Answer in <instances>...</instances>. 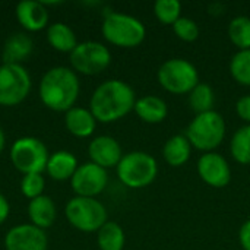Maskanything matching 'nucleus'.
Segmentation results:
<instances>
[{
  "label": "nucleus",
  "mask_w": 250,
  "mask_h": 250,
  "mask_svg": "<svg viewBox=\"0 0 250 250\" xmlns=\"http://www.w3.org/2000/svg\"><path fill=\"white\" fill-rule=\"evenodd\" d=\"M81 92V82L78 73L66 66H56L48 69L38 85V95L41 103L59 113H66L75 107Z\"/></svg>",
  "instance_id": "obj_2"
},
{
  "label": "nucleus",
  "mask_w": 250,
  "mask_h": 250,
  "mask_svg": "<svg viewBox=\"0 0 250 250\" xmlns=\"http://www.w3.org/2000/svg\"><path fill=\"white\" fill-rule=\"evenodd\" d=\"M4 145H6V136H4V132H3V129L0 126V154L4 149Z\"/></svg>",
  "instance_id": "obj_34"
},
{
  "label": "nucleus",
  "mask_w": 250,
  "mask_h": 250,
  "mask_svg": "<svg viewBox=\"0 0 250 250\" xmlns=\"http://www.w3.org/2000/svg\"><path fill=\"white\" fill-rule=\"evenodd\" d=\"M198 174L211 188H226L231 180V168L227 160L217 152H205L198 160Z\"/></svg>",
  "instance_id": "obj_13"
},
{
  "label": "nucleus",
  "mask_w": 250,
  "mask_h": 250,
  "mask_svg": "<svg viewBox=\"0 0 250 250\" xmlns=\"http://www.w3.org/2000/svg\"><path fill=\"white\" fill-rule=\"evenodd\" d=\"M31 76L22 64L0 66V105H19L31 92Z\"/></svg>",
  "instance_id": "obj_10"
},
{
  "label": "nucleus",
  "mask_w": 250,
  "mask_h": 250,
  "mask_svg": "<svg viewBox=\"0 0 250 250\" xmlns=\"http://www.w3.org/2000/svg\"><path fill=\"white\" fill-rule=\"evenodd\" d=\"M28 218L32 226H35L41 230L50 229L57 218V208H56L54 201L47 195H41V196L29 201Z\"/></svg>",
  "instance_id": "obj_18"
},
{
  "label": "nucleus",
  "mask_w": 250,
  "mask_h": 250,
  "mask_svg": "<svg viewBox=\"0 0 250 250\" xmlns=\"http://www.w3.org/2000/svg\"><path fill=\"white\" fill-rule=\"evenodd\" d=\"M227 34L230 41L239 50H250V18L236 16L230 21Z\"/></svg>",
  "instance_id": "obj_26"
},
{
  "label": "nucleus",
  "mask_w": 250,
  "mask_h": 250,
  "mask_svg": "<svg viewBox=\"0 0 250 250\" xmlns=\"http://www.w3.org/2000/svg\"><path fill=\"white\" fill-rule=\"evenodd\" d=\"M64 215L72 227L83 233L98 231L108 221L105 207L95 198L75 196L69 199Z\"/></svg>",
  "instance_id": "obj_6"
},
{
  "label": "nucleus",
  "mask_w": 250,
  "mask_h": 250,
  "mask_svg": "<svg viewBox=\"0 0 250 250\" xmlns=\"http://www.w3.org/2000/svg\"><path fill=\"white\" fill-rule=\"evenodd\" d=\"M239 242L243 250H250V220L242 224L239 230Z\"/></svg>",
  "instance_id": "obj_32"
},
{
  "label": "nucleus",
  "mask_w": 250,
  "mask_h": 250,
  "mask_svg": "<svg viewBox=\"0 0 250 250\" xmlns=\"http://www.w3.org/2000/svg\"><path fill=\"white\" fill-rule=\"evenodd\" d=\"M185 136L193 148L204 152H212L226 138V120L215 110L196 114L189 123Z\"/></svg>",
  "instance_id": "obj_4"
},
{
  "label": "nucleus",
  "mask_w": 250,
  "mask_h": 250,
  "mask_svg": "<svg viewBox=\"0 0 250 250\" xmlns=\"http://www.w3.org/2000/svg\"><path fill=\"white\" fill-rule=\"evenodd\" d=\"M16 19L19 25L26 32L42 31L48 23V10L47 6L35 0H23L16 4L15 9Z\"/></svg>",
  "instance_id": "obj_15"
},
{
  "label": "nucleus",
  "mask_w": 250,
  "mask_h": 250,
  "mask_svg": "<svg viewBox=\"0 0 250 250\" xmlns=\"http://www.w3.org/2000/svg\"><path fill=\"white\" fill-rule=\"evenodd\" d=\"M136 103L133 88L120 79H108L98 85L91 95L89 110L97 122L113 123L126 117Z\"/></svg>",
  "instance_id": "obj_1"
},
{
  "label": "nucleus",
  "mask_w": 250,
  "mask_h": 250,
  "mask_svg": "<svg viewBox=\"0 0 250 250\" xmlns=\"http://www.w3.org/2000/svg\"><path fill=\"white\" fill-rule=\"evenodd\" d=\"M70 69L76 73L92 76L104 72L111 63L110 50L98 41L78 42L75 50L69 54Z\"/></svg>",
  "instance_id": "obj_9"
},
{
  "label": "nucleus",
  "mask_w": 250,
  "mask_h": 250,
  "mask_svg": "<svg viewBox=\"0 0 250 250\" xmlns=\"http://www.w3.org/2000/svg\"><path fill=\"white\" fill-rule=\"evenodd\" d=\"M6 250H47L48 239L44 230L29 224L12 227L4 236Z\"/></svg>",
  "instance_id": "obj_12"
},
{
  "label": "nucleus",
  "mask_w": 250,
  "mask_h": 250,
  "mask_svg": "<svg viewBox=\"0 0 250 250\" xmlns=\"http://www.w3.org/2000/svg\"><path fill=\"white\" fill-rule=\"evenodd\" d=\"M119 180L132 189H142L149 186L158 174V164L155 158L144 151H133L125 154L116 167Z\"/></svg>",
  "instance_id": "obj_5"
},
{
  "label": "nucleus",
  "mask_w": 250,
  "mask_h": 250,
  "mask_svg": "<svg viewBox=\"0 0 250 250\" xmlns=\"http://www.w3.org/2000/svg\"><path fill=\"white\" fill-rule=\"evenodd\" d=\"M64 126L75 138H89L97 127V120L89 108L73 107L64 113Z\"/></svg>",
  "instance_id": "obj_17"
},
{
  "label": "nucleus",
  "mask_w": 250,
  "mask_h": 250,
  "mask_svg": "<svg viewBox=\"0 0 250 250\" xmlns=\"http://www.w3.org/2000/svg\"><path fill=\"white\" fill-rule=\"evenodd\" d=\"M44 188H45V179L40 173H31V174H23L21 180V192L25 198L29 201L44 195Z\"/></svg>",
  "instance_id": "obj_29"
},
{
  "label": "nucleus",
  "mask_w": 250,
  "mask_h": 250,
  "mask_svg": "<svg viewBox=\"0 0 250 250\" xmlns=\"http://www.w3.org/2000/svg\"><path fill=\"white\" fill-rule=\"evenodd\" d=\"M101 32L110 44L122 48L138 47L146 37L145 25L138 18L120 12H110L105 15Z\"/></svg>",
  "instance_id": "obj_3"
},
{
  "label": "nucleus",
  "mask_w": 250,
  "mask_h": 250,
  "mask_svg": "<svg viewBox=\"0 0 250 250\" xmlns=\"http://www.w3.org/2000/svg\"><path fill=\"white\" fill-rule=\"evenodd\" d=\"M133 110L142 122L149 125H157L164 122L168 114L167 103L157 95L141 97L139 100H136Z\"/></svg>",
  "instance_id": "obj_20"
},
{
  "label": "nucleus",
  "mask_w": 250,
  "mask_h": 250,
  "mask_svg": "<svg viewBox=\"0 0 250 250\" xmlns=\"http://www.w3.org/2000/svg\"><path fill=\"white\" fill-rule=\"evenodd\" d=\"M214 103H215L214 89L208 83L199 82L189 92V104H190V108L196 114L212 111L214 110Z\"/></svg>",
  "instance_id": "obj_24"
},
{
  "label": "nucleus",
  "mask_w": 250,
  "mask_h": 250,
  "mask_svg": "<svg viewBox=\"0 0 250 250\" xmlns=\"http://www.w3.org/2000/svg\"><path fill=\"white\" fill-rule=\"evenodd\" d=\"M78 167L79 164H78L76 157L72 152L62 149V151L50 154L45 173L56 182H64L73 177Z\"/></svg>",
  "instance_id": "obj_19"
},
{
  "label": "nucleus",
  "mask_w": 250,
  "mask_h": 250,
  "mask_svg": "<svg viewBox=\"0 0 250 250\" xmlns=\"http://www.w3.org/2000/svg\"><path fill=\"white\" fill-rule=\"evenodd\" d=\"M45 37H47L48 44L60 53L70 54L75 50V47L78 45L76 34L73 32V29L69 25H66L63 22H54V23L48 25Z\"/></svg>",
  "instance_id": "obj_22"
},
{
  "label": "nucleus",
  "mask_w": 250,
  "mask_h": 250,
  "mask_svg": "<svg viewBox=\"0 0 250 250\" xmlns=\"http://www.w3.org/2000/svg\"><path fill=\"white\" fill-rule=\"evenodd\" d=\"M88 155L91 158V163L107 170L119 166L123 157V151L117 139L108 135H101L89 142Z\"/></svg>",
  "instance_id": "obj_14"
},
{
  "label": "nucleus",
  "mask_w": 250,
  "mask_h": 250,
  "mask_svg": "<svg viewBox=\"0 0 250 250\" xmlns=\"http://www.w3.org/2000/svg\"><path fill=\"white\" fill-rule=\"evenodd\" d=\"M34 51V41L26 32H15L4 41L1 59L7 64H22Z\"/></svg>",
  "instance_id": "obj_16"
},
{
  "label": "nucleus",
  "mask_w": 250,
  "mask_h": 250,
  "mask_svg": "<svg viewBox=\"0 0 250 250\" xmlns=\"http://www.w3.org/2000/svg\"><path fill=\"white\" fill-rule=\"evenodd\" d=\"M9 214H10V205H9V201L0 193V226L9 218Z\"/></svg>",
  "instance_id": "obj_33"
},
{
  "label": "nucleus",
  "mask_w": 250,
  "mask_h": 250,
  "mask_svg": "<svg viewBox=\"0 0 250 250\" xmlns=\"http://www.w3.org/2000/svg\"><path fill=\"white\" fill-rule=\"evenodd\" d=\"M230 152L233 158L243 166L250 164V125L242 126L234 132L230 141Z\"/></svg>",
  "instance_id": "obj_25"
},
{
  "label": "nucleus",
  "mask_w": 250,
  "mask_h": 250,
  "mask_svg": "<svg viewBox=\"0 0 250 250\" xmlns=\"http://www.w3.org/2000/svg\"><path fill=\"white\" fill-rule=\"evenodd\" d=\"M192 154V145L185 135H174L167 139L163 146V157L171 167L185 166Z\"/></svg>",
  "instance_id": "obj_21"
},
{
  "label": "nucleus",
  "mask_w": 250,
  "mask_h": 250,
  "mask_svg": "<svg viewBox=\"0 0 250 250\" xmlns=\"http://www.w3.org/2000/svg\"><path fill=\"white\" fill-rule=\"evenodd\" d=\"M126 243V236L122 229L114 221H107L97 231V245L100 250H123Z\"/></svg>",
  "instance_id": "obj_23"
},
{
  "label": "nucleus",
  "mask_w": 250,
  "mask_h": 250,
  "mask_svg": "<svg viewBox=\"0 0 250 250\" xmlns=\"http://www.w3.org/2000/svg\"><path fill=\"white\" fill-rule=\"evenodd\" d=\"M157 78L160 85L170 94L180 95L189 94L199 83V73L193 63L186 59L173 57L164 62L158 72Z\"/></svg>",
  "instance_id": "obj_7"
},
{
  "label": "nucleus",
  "mask_w": 250,
  "mask_h": 250,
  "mask_svg": "<svg viewBox=\"0 0 250 250\" xmlns=\"http://www.w3.org/2000/svg\"><path fill=\"white\" fill-rule=\"evenodd\" d=\"M173 31H174L177 38H180L182 41H186V42L196 41L198 37H199L198 23L193 19L186 18V16H182L180 19H177L173 23Z\"/></svg>",
  "instance_id": "obj_30"
},
{
  "label": "nucleus",
  "mask_w": 250,
  "mask_h": 250,
  "mask_svg": "<svg viewBox=\"0 0 250 250\" xmlns=\"http://www.w3.org/2000/svg\"><path fill=\"white\" fill-rule=\"evenodd\" d=\"M236 111L242 120L250 123V95L239 98V101L236 103Z\"/></svg>",
  "instance_id": "obj_31"
},
{
  "label": "nucleus",
  "mask_w": 250,
  "mask_h": 250,
  "mask_svg": "<svg viewBox=\"0 0 250 250\" xmlns=\"http://www.w3.org/2000/svg\"><path fill=\"white\" fill-rule=\"evenodd\" d=\"M108 183L107 170L94 164V163H83L78 167L73 177L70 179L72 190L76 196L83 198H95L104 192Z\"/></svg>",
  "instance_id": "obj_11"
},
{
  "label": "nucleus",
  "mask_w": 250,
  "mask_h": 250,
  "mask_svg": "<svg viewBox=\"0 0 250 250\" xmlns=\"http://www.w3.org/2000/svg\"><path fill=\"white\" fill-rule=\"evenodd\" d=\"M9 157L13 167L19 173L42 174V171H45L50 154L41 139L34 136H22L12 144Z\"/></svg>",
  "instance_id": "obj_8"
},
{
  "label": "nucleus",
  "mask_w": 250,
  "mask_h": 250,
  "mask_svg": "<svg viewBox=\"0 0 250 250\" xmlns=\"http://www.w3.org/2000/svg\"><path fill=\"white\" fill-rule=\"evenodd\" d=\"M233 79L245 86H250V50H239L230 60Z\"/></svg>",
  "instance_id": "obj_27"
},
{
  "label": "nucleus",
  "mask_w": 250,
  "mask_h": 250,
  "mask_svg": "<svg viewBox=\"0 0 250 250\" xmlns=\"http://www.w3.org/2000/svg\"><path fill=\"white\" fill-rule=\"evenodd\" d=\"M154 15L164 25H173L182 18V4L179 0H157L154 4Z\"/></svg>",
  "instance_id": "obj_28"
}]
</instances>
